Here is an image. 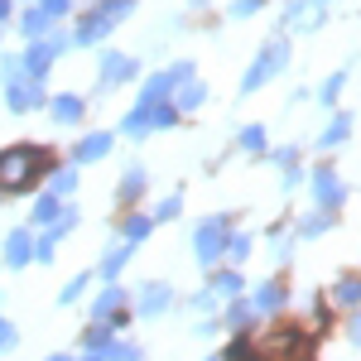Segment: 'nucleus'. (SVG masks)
<instances>
[{
	"label": "nucleus",
	"instance_id": "12",
	"mask_svg": "<svg viewBox=\"0 0 361 361\" xmlns=\"http://www.w3.org/2000/svg\"><path fill=\"white\" fill-rule=\"evenodd\" d=\"M130 73H135V68H130V58L111 54V58H106V73H102V78H106V82H126Z\"/></svg>",
	"mask_w": 361,
	"mask_h": 361
},
{
	"label": "nucleus",
	"instance_id": "30",
	"mask_svg": "<svg viewBox=\"0 0 361 361\" xmlns=\"http://www.w3.org/2000/svg\"><path fill=\"white\" fill-rule=\"evenodd\" d=\"M0 15H10V0H0Z\"/></svg>",
	"mask_w": 361,
	"mask_h": 361
},
{
	"label": "nucleus",
	"instance_id": "9",
	"mask_svg": "<svg viewBox=\"0 0 361 361\" xmlns=\"http://www.w3.org/2000/svg\"><path fill=\"white\" fill-rule=\"evenodd\" d=\"M106 145H111V135H87L82 145L73 149V159H78V164H92V159H102V154H106Z\"/></svg>",
	"mask_w": 361,
	"mask_h": 361
},
{
	"label": "nucleus",
	"instance_id": "22",
	"mask_svg": "<svg viewBox=\"0 0 361 361\" xmlns=\"http://www.w3.org/2000/svg\"><path fill=\"white\" fill-rule=\"evenodd\" d=\"M58 193H73V169H58L54 173V197Z\"/></svg>",
	"mask_w": 361,
	"mask_h": 361
},
{
	"label": "nucleus",
	"instance_id": "5",
	"mask_svg": "<svg viewBox=\"0 0 361 361\" xmlns=\"http://www.w3.org/2000/svg\"><path fill=\"white\" fill-rule=\"evenodd\" d=\"M29 260H39V241H29V231H10V236H5V265L20 270Z\"/></svg>",
	"mask_w": 361,
	"mask_h": 361
},
{
	"label": "nucleus",
	"instance_id": "27",
	"mask_svg": "<svg viewBox=\"0 0 361 361\" xmlns=\"http://www.w3.org/2000/svg\"><path fill=\"white\" fill-rule=\"evenodd\" d=\"M260 140H265V135H260V130H255V126H250L246 135H241V145H246V149H260Z\"/></svg>",
	"mask_w": 361,
	"mask_h": 361
},
{
	"label": "nucleus",
	"instance_id": "16",
	"mask_svg": "<svg viewBox=\"0 0 361 361\" xmlns=\"http://www.w3.org/2000/svg\"><path fill=\"white\" fill-rule=\"evenodd\" d=\"M212 294H241V275H236V270L212 275Z\"/></svg>",
	"mask_w": 361,
	"mask_h": 361
},
{
	"label": "nucleus",
	"instance_id": "29",
	"mask_svg": "<svg viewBox=\"0 0 361 361\" xmlns=\"http://www.w3.org/2000/svg\"><path fill=\"white\" fill-rule=\"evenodd\" d=\"M68 10V0H44V15H63Z\"/></svg>",
	"mask_w": 361,
	"mask_h": 361
},
{
	"label": "nucleus",
	"instance_id": "2",
	"mask_svg": "<svg viewBox=\"0 0 361 361\" xmlns=\"http://www.w3.org/2000/svg\"><path fill=\"white\" fill-rule=\"evenodd\" d=\"M313 357V337L299 328H279L270 337H255V361H308Z\"/></svg>",
	"mask_w": 361,
	"mask_h": 361
},
{
	"label": "nucleus",
	"instance_id": "17",
	"mask_svg": "<svg viewBox=\"0 0 361 361\" xmlns=\"http://www.w3.org/2000/svg\"><path fill=\"white\" fill-rule=\"evenodd\" d=\"M54 116H58V121H78V116H82V102H78V97H58Z\"/></svg>",
	"mask_w": 361,
	"mask_h": 361
},
{
	"label": "nucleus",
	"instance_id": "10",
	"mask_svg": "<svg viewBox=\"0 0 361 361\" xmlns=\"http://www.w3.org/2000/svg\"><path fill=\"white\" fill-rule=\"evenodd\" d=\"M58 217H63V207H58V197H54V193H44L39 202H34V222H49V226H58Z\"/></svg>",
	"mask_w": 361,
	"mask_h": 361
},
{
	"label": "nucleus",
	"instance_id": "21",
	"mask_svg": "<svg viewBox=\"0 0 361 361\" xmlns=\"http://www.w3.org/2000/svg\"><path fill=\"white\" fill-rule=\"evenodd\" d=\"M102 361H140V352L130 347V342H116V347H111V352H106Z\"/></svg>",
	"mask_w": 361,
	"mask_h": 361
},
{
	"label": "nucleus",
	"instance_id": "15",
	"mask_svg": "<svg viewBox=\"0 0 361 361\" xmlns=\"http://www.w3.org/2000/svg\"><path fill=\"white\" fill-rule=\"evenodd\" d=\"M140 193H145V173L130 169V173H126V183H121V202H135Z\"/></svg>",
	"mask_w": 361,
	"mask_h": 361
},
{
	"label": "nucleus",
	"instance_id": "1",
	"mask_svg": "<svg viewBox=\"0 0 361 361\" xmlns=\"http://www.w3.org/2000/svg\"><path fill=\"white\" fill-rule=\"evenodd\" d=\"M39 169H49V149H39V145H20V149H5V154H0V193H5V188H10V193L29 188Z\"/></svg>",
	"mask_w": 361,
	"mask_h": 361
},
{
	"label": "nucleus",
	"instance_id": "13",
	"mask_svg": "<svg viewBox=\"0 0 361 361\" xmlns=\"http://www.w3.org/2000/svg\"><path fill=\"white\" fill-rule=\"evenodd\" d=\"M337 304L342 308H361V279H342V284H337Z\"/></svg>",
	"mask_w": 361,
	"mask_h": 361
},
{
	"label": "nucleus",
	"instance_id": "28",
	"mask_svg": "<svg viewBox=\"0 0 361 361\" xmlns=\"http://www.w3.org/2000/svg\"><path fill=\"white\" fill-rule=\"evenodd\" d=\"M39 260H44V265L54 260V236H44V241H39Z\"/></svg>",
	"mask_w": 361,
	"mask_h": 361
},
{
	"label": "nucleus",
	"instance_id": "32",
	"mask_svg": "<svg viewBox=\"0 0 361 361\" xmlns=\"http://www.w3.org/2000/svg\"><path fill=\"white\" fill-rule=\"evenodd\" d=\"M82 361H102V357H82Z\"/></svg>",
	"mask_w": 361,
	"mask_h": 361
},
{
	"label": "nucleus",
	"instance_id": "19",
	"mask_svg": "<svg viewBox=\"0 0 361 361\" xmlns=\"http://www.w3.org/2000/svg\"><path fill=\"white\" fill-rule=\"evenodd\" d=\"M226 323H231V328H246V323H250V304H236V299H231V308H226Z\"/></svg>",
	"mask_w": 361,
	"mask_h": 361
},
{
	"label": "nucleus",
	"instance_id": "7",
	"mask_svg": "<svg viewBox=\"0 0 361 361\" xmlns=\"http://www.w3.org/2000/svg\"><path fill=\"white\" fill-rule=\"evenodd\" d=\"M169 308V284H145L140 289V313L145 318H154V313H164Z\"/></svg>",
	"mask_w": 361,
	"mask_h": 361
},
{
	"label": "nucleus",
	"instance_id": "23",
	"mask_svg": "<svg viewBox=\"0 0 361 361\" xmlns=\"http://www.w3.org/2000/svg\"><path fill=\"white\" fill-rule=\"evenodd\" d=\"M246 250H250L246 236H231V246H226V255H231V260H246Z\"/></svg>",
	"mask_w": 361,
	"mask_h": 361
},
{
	"label": "nucleus",
	"instance_id": "3",
	"mask_svg": "<svg viewBox=\"0 0 361 361\" xmlns=\"http://www.w3.org/2000/svg\"><path fill=\"white\" fill-rule=\"evenodd\" d=\"M226 246H231V226H226V217H207V222L193 231V250L202 265H217L226 255Z\"/></svg>",
	"mask_w": 361,
	"mask_h": 361
},
{
	"label": "nucleus",
	"instance_id": "20",
	"mask_svg": "<svg viewBox=\"0 0 361 361\" xmlns=\"http://www.w3.org/2000/svg\"><path fill=\"white\" fill-rule=\"evenodd\" d=\"M82 289H87V275L68 279V284H63V299H58V304H78V294H82Z\"/></svg>",
	"mask_w": 361,
	"mask_h": 361
},
{
	"label": "nucleus",
	"instance_id": "14",
	"mask_svg": "<svg viewBox=\"0 0 361 361\" xmlns=\"http://www.w3.org/2000/svg\"><path fill=\"white\" fill-rule=\"evenodd\" d=\"M149 217H126V226H121V236H126V241H130V246H135V241H145V236H149Z\"/></svg>",
	"mask_w": 361,
	"mask_h": 361
},
{
	"label": "nucleus",
	"instance_id": "31",
	"mask_svg": "<svg viewBox=\"0 0 361 361\" xmlns=\"http://www.w3.org/2000/svg\"><path fill=\"white\" fill-rule=\"evenodd\" d=\"M49 361H73V357H49Z\"/></svg>",
	"mask_w": 361,
	"mask_h": 361
},
{
	"label": "nucleus",
	"instance_id": "18",
	"mask_svg": "<svg viewBox=\"0 0 361 361\" xmlns=\"http://www.w3.org/2000/svg\"><path fill=\"white\" fill-rule=\"evenodd\" d=\"M328 222H333L328 212H313V217H304V226H299V231H304V236H323V231H328Z\"/></svg>",
	"mask_w": 361,
	"mask_h": 361
},
{
	"label": "nucleus",
	"instance_id": "26",
	"mask_svg": "<svg viewBox=\"0 0 361 361\" xmlns=\"http://www.w3.org/2000/svg\"><path fill=\"white\" fill-rule=\"evenodd\" d=\"M347 130H352V121H337L333 130H328V135H323V145H337V140L347 135Z\"/></svg>",
	"mask_w": 361,
	"mask_h": 361
},
{
	"label": "nucleus",
	"instance_id": "8",
	"mask_svg": "<svg viewBox=\"0 0 361 361\" xmlns=\"http://www.w3.org/2000/svg\"><path fill=\"white\" fill-rule=\"evenodd\" d=\"M255 308H260V313H275V308H284V284H279V279H265V284L255 289Z\"/></svg>",
	"mask_w": 361,
	"mask_h": 361
},
{
	"label": "nucleus",
	"instance_id": "11",
	"mask_svg": "<svg viewBox=\"0 0 361 361\" xmlns=\"http://www.w3.org/2000/svg\"><path fill=\"white\" fill-rule=\"evenodd\" d=\"M126 255H130V241L111 246V250H106V260H102V275H106V279H116V275H121V265H126Z\"/></svg>",
	"mask_w": 361,
	"mask_h": 361
},
{
	"label": "nucleus",
	"instance_id": "25",
	"mask_svg": "<svg viewBox=\"0 0 361 361\" xmlns=\"http://www.w3.org/2000/svg\"><path fill=\"white\" fill-rule=\"evenodd\" d=\"M169 217H178V193L159 202V222H169Z\"/></svg>",
	"mask_w": 361,
	"mask_h": 361
},
{
	"label": "nucleus",
	"instance_id": "24",
	"mask_svg": "<svg viewBox=\"0 0 361 361\" xmlns=\"http://www.w3.org/2000/svg\"><path fill=\"white\" fill-rule=\"evenodd\" d=\"M10 347H15V323L0 318V352H10Z\"/></svg>",
	"mask_w": 361,
	"mask_h": 361
},
{
	"label": "nucleus",
	"instance_id": "4",
	"mask_svg": "<svg viewBox=\"0 0 361 361\" xmlns=\"http://www.w3.org/2000/svg\"><path fill=\"white\" fill-rule=\"evenodd\" d=\"M126 10H130V0H106V5H102L97 15H87V20H82V29H78V39H82V44H92V39H102V34L111 29V20H116V15H126Z\"/></svg>",
	"mask_w": 361,
	"mask_h": 361
},
{
	"label": "nucleus",
	"instance_id": "6",
	"mask_svg": "<svg viewBox=\"0 0 361 361\" xmlns=\"http://www.w3.org/2000/svg\"><path fill=\"white\" fill-rule=\"evenodd\" d=\"M313 197H318V202H323V207H337V202H342V183H337V173H328V169H318V173H313Z\"/></svg>",
	"mask_w": 361,
	"mask_h": 361
}]
</instances>
